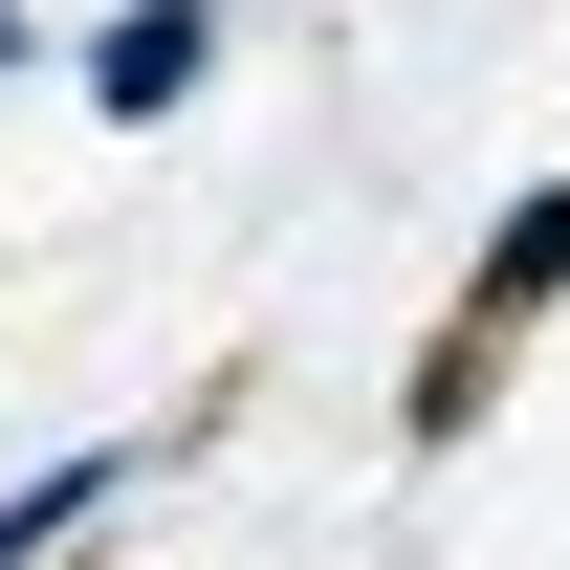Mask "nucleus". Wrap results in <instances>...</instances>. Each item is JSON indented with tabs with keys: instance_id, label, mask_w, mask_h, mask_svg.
Masks as SVG:
<instances>
[{
	"instance_id": "nucleus-1",
	"label": "nucleus",
	"mask_w": 570,
	"mask_h": 570,
	"mask_svg": "<svg viewBox=\"0 0 570 570\" xmlns=\"http://www.w3.org/2000/svg\"><path fill=\"white\" fill-rule=\"evenodd\" d=\"M219 22H242V0H110L67 67H88V110H110V132H176V110L219 88Z\"/></svg>"
},
{
	"instance_id": "nucleus-2",
	"label": "nucleus",
	"mask_w": 570,
	"mask_h": 570,
	"mask_svg": "<svg viewBox=\"0 0 570 570\" xmlns=\"http://www.w3.org/2000/svg\"><path fill=\"white\" fill-rule=\"evenodd\" d=\"M549 307H570V176H527V198L483 219V264H461V330L504 352V330H549Z\"/></svg>"
},
{
	"instance_id": "nucleus-5",
	"label": "nucleus",
	"mask_w": 570,
	"mask_h": 570,
	"mask_svg": "<svg viewBox=\"0 0 570 570\" xmlns=\"http://www.w3.org/2000/svg\"><path fill=\"white\" fill-rule=\"evenodd\" d=\"M22 67H45V0H0V88H22Z\"/></svg>"
},
{
	"instance_id": "nucleus-3",
	"label": "nucleus",
	"mask_w": 570,
	"mask_h": 570,
	"mask_svg": "<svg viewBox=\"0 0 570 570\" xmlns=\"http://www.w3.org/2000/svg\"><path fill=\"white\" fill-rule=\"evenodd\" d=\"M110 504H132V439H67V461H22V483H0V570H67Z\"/></svg>"
},
{
	"instance_id": "nucleus-4",
	"label": "nucleus",
	"mask_w": 570,
	"mask_h": 570,
	"mask_svg": "<svg viewBox=\"0 0 570 570\" xmlns=\"http://www.w3.org/2000/svg\"><path fill=\"white\" fill-rule=\"evenodd\" d=\"M483 395H504V352H483V330H439L417 395H395V439H483Z\"/></svg>"
}]
</instances>
